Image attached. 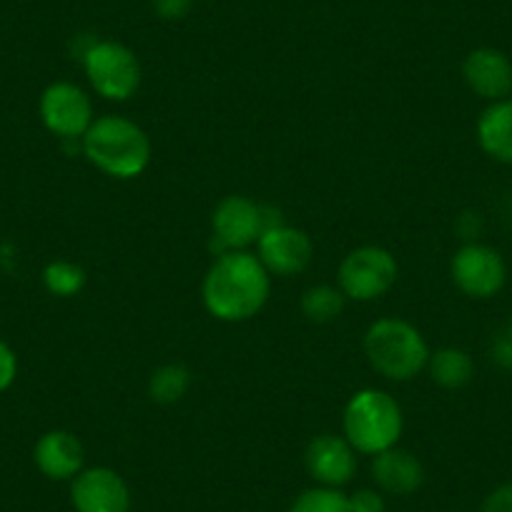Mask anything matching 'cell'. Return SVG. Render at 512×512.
Listing matches in <instances>:
<instances>
[{"mask_svg": "<svg viewBox=\"0 0 512 512\" xmlns=\"http://www.w3.org/2000/svg\"><path fill=\"white\" fill-rule=\"evenodd\" d=\"M480 512H512V482L497 485L495 490L482 500Z\"/></svg>", "mask_w": 512, "mask_h": 512, "instance_id": "obj_25", "label": "cell"}, {"mask_svg": "<svg viewBox=\"0 0 512 512\" xmlns=\"http://www.w3.org/2000/svg\"><path fill=\"white\" fill-rule=\"evenodd\" d=\"M191 382H194V377H191L189 367L179 362L161 364L149 377V397L156 405H176L189 395Z\"/></svg>", "mask_w": 512, "mask_h": 512, "instance_id": "obj_18", "label": "cell"}, {"mask_svg": "<svg viewBox=\"0 0 512 512\" xmlns=\"http://www.w3.org/2000/svg\"><path fill=\"white\" fill-rule=\"evenodd\" d=\"M256 256L272 277H294L312 264L314 244L307 231L282 221L259 236Z\"/></svg>", "mask_w": 512, "mask_h": 512, "instance_id": "obj_10", "label": "cell"}, {"mask_svg": "<svg viewBox=\"0 0 512 512\" xmlns=\"http://www.w3.org/2000/svg\"><path fill=\"white\" fill-rule=\"evenodd\" d=\"M427 372L442 390H462L475 377V359L460 347H442L430 354Z\"/></svg>", "mask_w": 512, "mask_h": 512, "instance_id": "obj_17", "label": "cell"}, {"mask_svg": "<svg viewBox=\"0 0 512 512\" xmlns=\"http://www.w3.org/2000/svg\"><path fill=\"white\" fill-rule=\"evenodd\" d=\"M400 277V267L384 246H357L339 264V289L352 302H374L390 292Z\"/></svg>", "mask_w": 512, "mask_h": 512, "instance_id": "obj_7", "label": "cell"}, {"mask_svg": "<svg viewBox=\"0 0 512 512\" xmlns=\"http://www.w3.org/2000/svg\"><path fill=\"white\" fill-rule=\"evenodd\" d=\"M369 367L390 382H410L430 362V347L420 329L402 317H382L364 334Z\"/></svg>", "mask_w": 512, "mask_h": 512, "instance_id": "obj_3", "label": "cell"}, {"mask_svg": "<svg viewBox=\"0 0 512 512\" xmlns=\"http://www.w3.org/2000/svg\"><path fill=\"white\" fill-rule=\"evenodd\" d=\"M18 377V357L8 342L0 339V392H6Z\"/></svg>", "mask_w": 512, "mask_h": 512, "instance_id": "obj_24", "label": "cell"}, {"mask_svg": "<svg viewBox=\"0 0 512 512\" xmlns=\"http://www.w3.org/2000/svg\"><path fill=\"white\" fill-rule=\"evenodd\" d=\"M505 334L512 339V317H510V324H507V332Z\"/></svg>", "mask_w": 512, "mask_h": 512, "instance_id": "obj_27", "label": "cell"}, {"mask_svg": "<svg viewBox=\"0 0 512 512\" xmlns=\"http://www.w3.org/2000/svg\"><path fill=\"white\" fill-rule=\"evenodd\" d=\"M76 512H131V490L111 467H83L71 480Z\"/></svg>", "mask_w": 512, "mask_h": 512, "instance_id": "obj_11", "label": "cell"}, {"mask_svg": "<svg viewBox=\"0 0 512 512\" xmlns=\"http://www.w3.org/2000/svg\"><path fill=\"white\" fill-rule=\"evenodd\" d=\"M477 144L490 159L512 166V98L495 101L477 118Z\"/></svg>", "mask_w": 512, "mask_h": 512, "instance_id": "obj_16", "label": "cell"}, {"mask_svg": "<svg viewBox=\"0 0 512 512\" xmlns=\"http://www.w3.org/2000/svg\"><path fill=\"white\" fill-rule=\"evenodd\" d=\"M372 480L379 492L387 495H412L425 482V467L415 452L395 445L372 457Z\"/></svg>", "mask_w": 512, "mask_h": 512, "instance_id": "obj_15", "label": "cell"}, {"mask_svg": "<svg viewBox=\"0 0 512 512\" xmlns=\"http://www.w3.org/2000/svg\"><path fill=\"white\" fill-rule=\"evenodd\" d=\"M151 6H154V13L161 18V21H184L186 16L194 8V0H151Z\"/></svg>", "mask_w": 512, "mask_h": 512, "instance_id": "obj_23", "label": "cell"}, {"mask_svg": "<svg viewBox=\"0 0 512 512\" xmlns=\"http://www.w3.org/2000/svg\"><path fill=\"white\" fill-rule=\"evenodd\" d=\"M33 462L48 480L66 482L83 470L86 450L73 432L51 430L38 437L36 447H33Z\"/></svg>", "mask_w": 512, "mask_h": 512, "instance_id": "obj_14", "label": "cell"}, {"mask_svg": "<svg viewBox=\"0 0 512 512\" xmlns=\"http://www.w3.org/2000/svg\"><path fill=\"white\" fill-rule=\"evenodd\" d=\"M83 156L111 179H136L151 164V139L136 121L118 113L98 116L81 139Z\"/></svg>", "mask_w": 512, "mask_h": 512, "instance_id": "obj_2", "label": "cell"}, {"mask_svg": "<svg viewBox=\"0 0 512 512\" xmlns=\"http://www.w3.org/2000/svg\"><path fill=\"white\" fill-rule=\"evenodd\" d=\"M289 512H349V502L337 487L314 485L292 502Z\"/></svg>", "mask_w": 512, "mask_h": 512, "instance_id": "obj_21", "label": "cell"}, {"mask_svg": "<svg viewBox=\"0 0 512 512\" xmlns=\"http://www.w3.org/2000/svg\"><path fill=\"white\" fill-rule=\"evenodd\" d=\"M492 359H495V364H500V367L512 369V339L507 337V334L495 339V344H492Z\"/></svg>", "mask_w": 512, "mask_h": 512, "instance_id": "obj_26", "label": "cell"}, {"mask_svg": "<svg viewBox=\"0 0 512 512\" xmlns=\"http://www.w3.org/2000/svg\"><path fill=\"white\" fill-rule=\"evenodd\" d=\"M349 512H384V492H379L377 487H359L352 495H347Z\"/></svg>", "mask_w": 512, "mask_h": 512, "instance_id": "obj_22", "label": "cell"}, {"mask_svg": "<svg viewBox=\"0 0 512 512\" xmlns=\"http://www.w3.org/2000/svg\"><path fill=\"white\" fill-rule=\"evenodd\" d=\"M43 284H46V289L53 297L71 299L81 294L83 287H86V272H83L81 264L56 259V262H51L43 269Z\"/></svg>", "mask_w": 512, "mask_h": 512, "instance_id": "obj_20", "label": "cell"}, {"mask_svg": "<svg viewBox=\"0 0 512 512\" xmlns=\"http://www.w3.org/2000/svg\"><path fill=\"white\" fill-rule=\"evenodd\" d=\"M342 430L359 455L374 457L400 442L405 415L390 392L367 387L349 397L342 415Z\"/></svg>", "mask_w": 512, "mask_h": 512, "instance_id": "obj_4", "label": "cell"}, {"mask_svg": "<svg viewBox=\"0 0 512 512\" xmlns=\"http://www.w3.org/2000/svg\"><path fill=\"white\" fill-rule=\"evenodd\" d=\"M88 83L106 101H128L141 88V61L134 51L118 41H93L81 58Z\"/></svg>", "mask_w": 512, "mask_h": 512, "instance_id": "obj_6", "label": "cell"}, {"mask_svg": "<svg viewBox=\"0 0 512 512\" xmlns=\"http://www.w3.org/2000/svg\"><path fill=\"white\" fill-rule=\"evenodd\" d=\"M272 294V274L251 251H226L214 259L201 284L204 307L219 322H246L256 317Z\"/></svg>", "mask_w": 512, "mask_h": 512, "instance_id": "obj_1", "label": "cell"}, {"mask_svg": "<svg viewBox=\"0 0 512 512\" xmlns=\"http://www.w3.org/2000/svg\"><path fill=\"white\" fill-rule=\"evenodd\" d=\"M277 224H282V219L272 206L256 204L241 194L224 196L211 214V244L216 256L226 251H249L269 226Z\"/></svg>", "mask_w": 512, "mask_h": 512, "instance_id": "obj_5", "label": "cell"}, {"mask_svg": "<svg viewBox=\"0 0 512 512\" xmlns=\"http://www.w3.org/2000/svg\"><path fill=\"white\" fill-rule=\"evenodd\" d=\"M347 307V297L332 284H314L302 294V314L312 324H329Z\"/></svg>", "mask_w": 512, "mask_h": 512, "instance_id": "obj_19", "label": "cell"}, {"mask_svg": "<svg viewBox=\"0 0 512 512\" xmlns=\"http://www.w3.org/2000/svg\"><path fill=\"white\" fill-rule=\"evenodd\" d=\"M450 277L470 299H492L507 284V264L500 251L482 241H467L452 254Z\"/></svg>", "mask_w": 512, "mask_h": 512, "instance_id": "obj_8", "label": "cell"}, {"mask_svg": "<svg viewBox=\"0 0 512 512\" xmlns=\"http://www.w3.org/2000/svg\"><path fill=\"white\" fill-rule=\"evenodd\" d=\"M38 111H41L43 126L63 141L83 139L91 123L96 121L91 96L71 81L51 83L41 93Z\"/></svg>", "mask_w": 512, "mask_h": 512, "instance_id": "obj_9", "label": "cell"}, {"mask_svg": "<svg viewBox=\"0 0 512 512\" xmlns=\"http://www.w3.org/2000/svg\"><path fill=\"white\" fill-rule=\"evenodd\" d=\"M357 455L344 435H317L304 450V467L322 487H344L357 475Z\"/></svg>", "mask_w": 512, "mask_h": 512, "instance_id": "obj_12", "label": "cell"}, {"mask_svg": "<svg viewBox=\"0 0 512 512\" xmlns=\"http://www.w3.org/2000/svg\"><path fill=\"white\" fill-rule=\"evenodd\" d=\"M462 78L475 96L490 103L505 101L512 93V61L497 48H475L462 63Z\"/></svg>", "mask_w": 512, "mask_h": 512, "instance_id": "obj_13", "label": "cell"}]
</instances>
